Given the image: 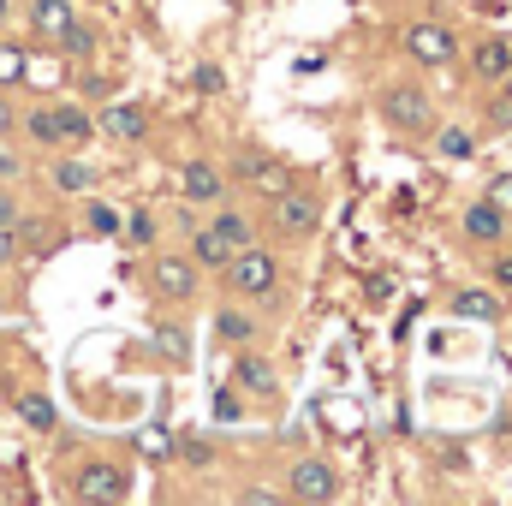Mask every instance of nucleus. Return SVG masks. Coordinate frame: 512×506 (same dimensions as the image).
<instances>
[{"label":"nucleus","mask_w":512,"mask_h":506,"mask_svg":"<svg viewBox=\"0 0 512 506\" xmlns=\"http://www.w3.org/2000/svg\"><path fill=\"white\" fill-rule=\"evenodd\" d=\"M12 221H18V203H12V197L0 191V227H12Z\"/></svg>","instance_id":"7c9ffc66"},{"label":"nucleus","mask_w":512,"mask_h":506,"mask_svg":"<svg viewBox=\"0 0 512 506\" xmlns=\"http://www.w3.org/2000/svg\"><path fill=\"white\" fill-rule=\"evenodd\" d=\"M471 66H477V78H507V72H512V42H501V36H489V42H477V54H471Z\"/></svg>","instance_id":"ddd939ff"},{"label":"nucleus","mask_w":512,"mask_h":506,"mask_svg":"<svg viewBox=\"0 0 512 506\" xmlns=\"http://www.w3.org/2000/svg\"><path fill=\"white\" fill-rule=\"evenodd\" d=\"M24 72H30V54H24L18 42H0V90H6V84H18Z\"/></svg>","instance_id":"aec40b11"},{"label":"nucleus","mask_w":512,"mask_h":506,"mask_svg":"<svg viewBox=\"0 0 512 506\" xmlns=\"http://www.w3.org/2000/svg\"><path fill=\"white\" fill-rule=\"evenodd\" d=\"M489 120H495V126H512V102H495V108H489Z\"/></svg>","instance_id":"2f4dec72"},{"label":"nucleus","mask_w":512,"mask_h":506,"mask_svg":"<svg viewBox=\"0 0 512 506\" xmlns=\"http://www.w3.org/2000/svg\"><path fill=\"white\" fill-rule=\"evenodd\" d=\"M239 173H245V179H274V161H268V155H245Z\"/></svg>","instance_id":"a878e982"},{"label":"nucleus","mask_w":512,"mask_h":506,"mask_svg":"<svg viewBox=\"0 0 512 506\" xmlns=\"http://www.w3.org/2000/svg\"><path fill=\"white\" fill-rule=\"evenodd\" d=\"M209 227H215V233H221V239H227L233 251H245V245L256 239V233H251V221H245V215H233V209H227V215H215Z\"/></svg>","instance_id":"f3484780"},{"label":"nucleus","mask_w":512,"mask_h":506,"mask_svg":"<svg viewBox=\"0 0 512 506\" xmlns=\"http://www.w3.org/2000/svg\"><path fill=\"white\" fill-rule=\"evenodd\" d=\"M495 286H512V256H501V262H495Z\"/></svg>","instance_id":"473e14b6"},{"label":"nucleus","mask_w":512,"mask_h":506,"mask_svg":"<svg viewBox=\"0 0 512 506\" xmlns=\"http://www.w3.org/2000/svg\"><path fill=\"white\" fill-rule=\"evenodd\" d=\"M12 120H18V114H12V102L0 96V131H12Z\"/></svg>","instance_id":"72a5a7b5"},{"label":"nucleus","mask_w":512,"mask_h":506,"mask_svg":"<svg viewBox=\"0 0 512 506\" xmlns=\"http://www.w3.org/2000/svg\"><path fill=\"white\" fill-rule=\"evenodd\" d=\"M435 149H441V155H453V161H465V155H471V149H477V143H471V131H441V137H435Z\"/></svg>","instance_id":"5701e85b"},{"label":"nucleus","mask_w":512,"mask_h":506,"mask_svg":"<svg viewBox=\"0 0 512 506\" xmlns=\"http://www.w3.org/2000/svg\"><path fill=\"white\" fill-rule=\"evenodd\" d=\"M72 18H78L72 0H30V24H36V36H48V42H54Z\"/></svg>","instance_id":"f8f14e48"},{"label":"nucleus","mask_w":512,"mask_h":506,"mask_svg":"<svg viewBox=\"0 0 512 506\" xmlns=\"http://www.w3.org/2000/svg\"><path fill=\"white\" fill-rule=\"evenodd\" d=\"M197 90H209V96L227 90V72H221V66H197Z\"/></svg>","instance_id":"bb28decb"},{"label":"nucleus","mask_w":512,"mask_h":506,"mask_svg":"<svg viewBox=\"0 0 512 506\" xmlns=\"http://www.w3.org/2000/svg\"><path fill=\"white\" fill-rule=\"evenodd\" d=\"M453 316H465V322H495V316H501V298L483 292V286H465V292H453Z\"/></svg>","instance_id":"9b49d317"},{"label":"nucleus","mask_w":512,"mask_h":506,"mask_svg":"<svg viewBox=\"0 0 512 506\" xmlns=\"http://www.w3.org/2000/svg\"><path fill=\"white\" fill-rule=\"evenodd\" d=\"M316 221H322V203H316L310 191H274V227H280L286 239H310Z\"/></svg>","instance_id":"f03ea898"},{"label":"nucleus","mask_w":512,"mask_h":506,"mask_svg":"<svg viewBox=\"0 0 512 506\" xmlns=\"http://www.w3.org/2000/svg\"><path fill=\"white\" fill-rule=\"evenodd\" d=\"M382 114H387V126H399V131H429V96L423 90H411V84H399V90H387L382 96Z\"/></svg>","instance_id":"39448f33"},{"label":"nucleus","mask_w":512,"mask_h":506,"mask_svg":"<svg viewBox=\"0 0 512 506\" xmlns=\"http://www.w3.org/2000/svg\"><path fill=\"white\" fill-rule=\"evenodd\" d=\"M12 256H18V233H12V227H0V268H6Z\"/></svg>","instance_id":"c756f323"},{"label":"nucleus","mask_w":512,"mask_h":506,"mask_svg":"<svg viewBox=\"0 0 512 506\" xmlns=\"http://www.w3.org/2000/svg\"><path fill=\"white\" fill-rule=\"evenodd\" d=\"M149 239H155V221H149V215H137V221H131V239H126V245H149Z\"/></svg>","instance_id":"c85d7f7f"},{"label":"nucleus","mask_w":512,"mask_h":506,"mask_svg":"<svg viewBox=\"0 0 512 506\" xmlns=\"http://www.w3.org/2000/svg\"><path fill=\"white\" fill-rule=\"evenodd\" d=\"M179 197H185V203H221V197H227V173L209 167V161H191V167L179 173Z\"/></svg>","instance_id":"6e6552de"},{"label":"nucleus","mask_w":512,"mask_h":506,"mask_svg":"<svg viewBox=\"0 0 512 506\" xmlns=\"http://www.w3.org/2000/svg\"><path fill=\"white\" fill-rule=\"evenodd\" d=\"M30 137H36V143H60V126H54V108H36V114H30Z\"/></svg>","instance_id":"b1692460"},{"label":"nucleus","mask_w":512,"mask_h":506,"mask_svg":"<svg viewBox=\"0 0 512 506\" xmlns=\"http://www.w3.org/2000/svg\"><path fill=\"white\" fill-rule=\"evenodd\" d=\"M233 381H239L245 393H262V399L274 393V370H268L262 358H239V364H233Z\"/></svg>","instance_id":"dca6fc26"},{"label":"nucleus","mask_w":512,"mask_h":506,"mask_svg":"<svg viewBox=\"0 0 512 506\" xmlns=\"http://www.w3.org/2000/svg\"><path fill=\"white\" fill-rule=\"evenodd\" d=\"M215 334H221L227 346H245L256 328H251V316H245V310H221V316H215Z\"/></svg>","instance_id":"a211bd4d"},{"label":"nucleus","mask_w":512,"mask_h":506,"mask_svg":"<svg viewBox=\"0 0 512 506\" xmlns=\"http://www.w3.org/2000/svg\"><path fill=\"white\" fill-rule=\"evenodd\" d=\"M227 256H233V245H227V239H221L215 227H203V233H191V262H197V268H221Z\"/></svg>","instance_id":"4468645a"},{"label":"nucleus","mask_w":512,"mask_h":506,"mask_svg":"<svg viewBox=\"0 0 512 506\" xmlns=\"http://www.w3.org/2000/svg\"><path fill=\"white\" fill-rule=\"evenodd\" d=\"M90 227H96L102 239H114V233H120V215H114L108 203H96V209H90Z\"/></svg>","instance_id":"393cba45"},{"label":"nucleus","mask_w":512,"mask_h":506,"mask_svg":"<svg viewBox=\"0 0 512 506\" xmlns=\"http://www.w3.org/2000/svg\"><path fill=\"white\" fill-rule=\"evenodd\" d=\"M102 131H108L114 143H143V137H149V114H143V108H131V102H120V108H108V114H102Z\"/></svg>","instance_id":"1a4fd4ad"},{"label":"nucleus","mask_w":512,"mask_h":506,"mask_svg":"<svg viewBox=\"0 0 512 506\" xmlns=\"http://www.w3.org/2000/svg\"><path fill=\"white\" fill-rule=\"evenodd\" d=\"M131 495V477L120 465H84V477H78V501L90 506H108V501H126Z\"/></svg>","instance_id":"423d86ee"},{"label":"nucleus","mask_w":512,"mask_h":506,"mask_svg":"<svg viewBox=\"0 0 512 506\" xmlns=\"http://www.w3.org/2000/svg\"><path fill=\"white\" fill-rule=\"evenodd\" d=\"M507 102H512V72H507Z\"/></svg>","instance_id":"f704fd0d"},{"label":"nucleus","mask_w":512,"mask_h":506,"mask_svg":"<svg viewBox=\"0 0 512 506\" xmlns=\"http://www.w3.org/2000/svg\"><path fill=\"white\" fill-rule=\"evenodd\" d=\"M286 495H292V501L322 506V501H334V495H340V477H334V465H322V459H298V465H292Z\"/></svg>","instance_id":"7ed1b4c3"},{"label":"nucleus","mask_w":512,"mask_h":506,"mask_svg":"<svg viewBox=\"0 0 512 506\" xmlns=\"http://www.w3.org/2000/svg\"><path fill=\"white\" fill-rule=\"evenodd\" d=\"M405 54H411L417 66H447V60L459 54V42H453L447 24H411V30H405Z\"/></svg>","instance_id":"20e7f679"},{"label":"nucleus","mask_w":512,"mask_h":506,"mask_svg":"<svg viewBox=\"0 0 512 506\" xmlns=\"http://www.w3.org/2000/svg\"><path fill=\"white\" fill-rule=\"evenodd\" d=\"M501 233H507V209H495V203H471V209H465V239L495 245Z\"/></svg>","instance_id":"9d476101"},{"label":"nucleus","mask_w":512,"mask_h":506,"mask_svg":"<svg viewBox=\"0 0 512 506\" xmlns=\"http://www.w3.org/2000/svg\"><path fill=\"white\" fill-rule=\"evenodd\" d=\"M54 185H60V191H84V185H90V167H84V161H60V167H54Z\"/></svg>","instance_id":"4be33fe9"},{"label":"nucleus","mask_w":512,"mask_h":506,"mask_svg":"<svg viewBox=\"0 0 512 506\" xmlns=\"http://www.w3.org/2000/svg\"><path fill=\"white\" fill-rule=\"evenodd\" d=\"M489 203H495V209H512V173H501V179L489 185Z\"/></svg>","instance_id":"cd10ccee"},{"label":"nucleus","mask_w":512,"mask_h":506,"mask_svg":"<svg viewBox=\"0 0 512 506\" xmlns=\"http://www.w3.org/2000/svg\"><path fill=\"white\" fill-rule=\"evenodd\" d=\"M0 18H6V0H0Z\"/></svg>","instance_id":"c9c22d12"},{"label":"nucleus","mask_w":512,"mask_h":506,"mask_svg":"<svg viewBox=\"0 0 512 506\" xmlns=\"http://www.w3.org/2000/svg\"><path fill=\"white\" fill-rule=\"evenodd\" d=\"M54 42H60V48H66V54H90V42H96V30H90V24H78V18H72V24H66V30H60V36H54Z\"/></svg>","instance_id":"412c9836"},{"label":"nucleus","mask_w":512,"mask_h":506,"mask_svg":"<svg viewBox=\"0 0 512 506\" xmlns=\"http://www.w3.org/2000/svg\"><path fill=\"white\" fill-rule=\"evenodd\" d=\"M54 126H60V143H84L90 137V114H78V108H54Z\"/></svg>","instance_id":"6ab92c4d"},{"label":"nucleus","mask_w":512,"mask_h":506,"mask_svg":"<svg viewBox=\"0 0 512 506\" xmlns=\"http://www.w3.org/2000/svg\"><path fill=\"white\" fill-rule=\"evenodd\" d=\"M18 417H24V429L48 435V429H54V399H48V393H18Z\"/></svg>","instance_id":"2eb2a0df"},{"label":"nucleus","mask_w":512,"mask_h":506,"mask_svg":"<svg viewBox=\"0 0 512 506\" xmlns=\"http://www.w3.org/2000/svg\"><path fill=\"white\" fill-rule=\"evenodd\" d=\"M149 286H155L161 298H191V292H197V262H191V256H155Z\"/></svg>","instance_id":"0eeeda50"},{"label":"nucleus","mask_w":512,"mask_h":506,"mask_svg":"<svg viewBox=\"0 0 512 506\" xmlns=\"http://www.w3.org/2000/svg\"><path fill=\"white\" fill-rule=\"evenodd\" d=\"M221 268H227V292H239V298H268V292L280 286V262L268 251H256V245L233 251Z\"/></svg>","instance_id":"f257e3e1"}]
</instances>
